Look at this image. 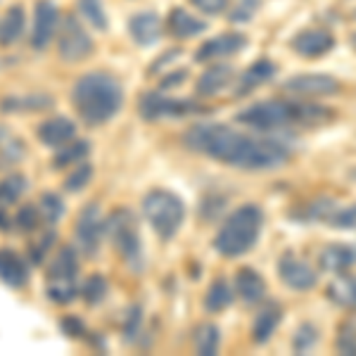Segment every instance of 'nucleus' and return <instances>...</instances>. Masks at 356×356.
<instances>
[{
    "mask_svg": "<svg viewBox=\"0 0 356 356\" xmlns=\"http://www.w3.org/2000/svg\"><path fill=\"white\" fill-rule=\"evenodd\" d=\"M81 295L88 307H95V304H100L107 297V280L102 278V275H90L83 283Z\"/></svg>",
    "mask_w": 356,
    "mask_h": 356,
    "instance_id": "obj_39",
    "label": "nucleus"
},
{
    "mask_svg": "<svg viewBox=\"0 0 356 356\" xmlns=\"http://www.w3.org/2000/svg\"><path fill=\"white\" fill-rule=\"evenodd\" d=\"M325 295L335 307L356 312V273H337V278H332L325 288Z\"/></svg>",
    "mask_w": 356,
    "mask_h": 356,
    "instance_id": "obj_22",
    "label": "nucleus"
},
{
    "mask_svg": "<svg viewBox=\"0 0 356 356\" xmlns=\"http://www.w3.org/2000/svg\"><path fill=\"white\" fill-rule=\"evenodd\" d=\"M335 349L337 354L356 356V316H347L344 321H340L335 335Z\"/></svg>",
    "mask_w": 356,
    "mask_h": 356,
    "instance_id": "obj_32",
    "label": "nucleus"
},
{
    "mask_svg": "<svg viewBox=\"0 0 356 356\" xmlns=\"http://www.w3.org/2000/svg\"><path fill=\"white\" fill-rule=\"evenodd\" d=\"M191 3L207 15H221L228 10V0H191Z\"/></svg>",
    "mask_w": 356,
    "mask_h": 356,
    "instance_id": "obj_43",
    "label": "nucleus"
},
{
    "mask_svg": "<svg viewBox=\"0 0 356 356\" xmlns=\"http://www.w3.org/2000/svg\"><path fill=\"white\" fill-rule=\"evenodd\" d=\"M57 53L67 62H83L93 55V38L76 17H67L57 29Z\"/></svg>",
    "mask_w": 356,
    "mask_h": 356,
    "instance_id": "obj_8",
    "label": "nucleus"
},
{
    "mask_svg": "<svg viewBox=\"0 0 356 356\" xmlns=\"http://www.w3.org/2000/svg\"><path fill=\"white\" fill-rule=\"evenodd\" d=\"M143 214L162 240H171L186 221V204L171 191H150L143 197Z\"/></svg>",
    "mask_w": 356,
    "mask_h": 356,
    "instance_id": "obj_5",
    "label": "nucleus"
},
{
    "mask_svg": "<svg viewBox=\"0 0 356 356\" xmlns=\"http://www.w3.org/2000/svg\"><path fill=\"white\" fill-rule=\"evenodd\" d=\"M235 295L243 300L247 307H257V304H261L266 300V280H264V275L259 271H254V268L245 266L240 268L238 273H235Z\"/></svg>",
    "mask_w": 356,
    "mask_h": 356,
    "instance_id": "obj_17",
    "label": "nucleus"
},
{
    "mask_svg": "<svg viewBox=\"0 0 356 356\" xmlns=\"http://www.w3.org/2000/svg\"><path fill=\"white\" fill-rule=\"evenodd\" d=\"M169 31H171V36L181 38V41H188V38H195L202 31H207V22L191 15L183 8H174L169 15Z\"/></svg>",
    "mask_w": 356,
    "mask_h": 356,
    "instance_id": "obj_25",
    "label": "nucleus"
},
{
    "mask_svg": "<svg viewBox=\"0 0 356 356\" xmlns=\"http://www.w3.org/2000/svg\"><path fill=\"white\" fill-rule=\"evenodd\" d=\"M235 81V69L231 65H211L200 74L197 83H195V93L200 97H214L223 93L226 88H231Z\"/></svg>",
    "mask_w": 356,
    "mask_h": 356,
    "instance_id": "obj_18",
    "label": "nucleus"
},
{
    "mask_svg": "<svg viewBox=\"0 0 356 356\" xmlns=\"http://www.w3.org/2000/svg\"><path fill=\"white\" fill-rule=\"evenodd\" d=\"M335 117L337 114L325 105L271 97V100H261L245 107L243 112H238L235 119L247 129L257 131V134L273 136L290 129H318V126L335 122Z\"/></svg>",
    "mask_w": 356,
    "mask_h": 356,
    "instance_id": "obj_2",
    "label": "nucleus"
},
{
    "mask_svg": "<svg viewBox=\"0 0 356 356\" xmlns=\"http://www.w3.org/2000/svg\"><path fill=\"white\" fill-rule=\"evenodd\" d=\"M50 107V97L45 95H31V97H8L3 102L5 112H36Z\"/></svg>",
    "mask_w": 356,
    "mask_h": 356,
    "instance_id": "obj_35",
    "label": "nucleus"
},
{
    "mask_svg": "<svg viewBox=\"0 0 356 356\" xmlns=\"http://www.w3.org/2000/svg\"><path fill=\"white\" fill-rule=\"evenodd\" d=\"M233 300H235V290L231 288V283L226 278H216L204 295V309L211 314H221L231 307Z\"/></svg>",
    "mask_w": 356,
    "mask_h": 356,
    "instance_id": "obj_28",
    "label": "nucleus"
},
{
    "mask_svg": "<svg viewBox=\"0 0 356 356\" xmlns=\"http://www.w3.org/2000/svg\"><path fill=\"white\" fill-rule=\"evenodd\" d=\"M328 226H332L335 231H356V204L337 209L328 219Z\"/></svg>",
    "mask_w": 356,
    "mask_h": 356,
    "instance_id": "obj_40",
    "label": "nucleus"
},
{
    "mask_svg": "<svg viewBox=\"0 0 356 356\" xmlns=\"http://www.w3.org/2000/svg\"><path fill=\"white\" fill-rule=\"evenodd\" d=\"M140 114L147 122L154 119H166V117H191V114L202 112V107L195 105L191 100H181V97H166L159 93H147L140 97Z\"/></svg>",
    "mask_w": 356,
    "mask_h": 356,
    "instance_id": "obj_10",
    "label": "nucleus"
},
{
    "mask_svg": "<svg viewBox=\"0 0 356 356\" xmlns=\"http://www.w3.org/2000/svg\"><path fill=\"white\" fill-rule=\"evenodd\" d=\"M318 266L325 273H344L356 266V245L330 243L318 252Z\"/></svg>",
    "mask_w": 356,
    "mask_h": 356,
    "instance_id": "obj_16",
    "label": "nucleus"
},
{
    "mask_svg": "<svg viewBox=\"0 0 356 356\" xmlns=\"http://www.w3.org/2000/svg\"><path fill=\"white\" fill-rule=\"evenodd\" d=\"M264 221H266V216H264V209L259 204L238 207L223 219L219 233L214 238V250L221 257H228V259L247 254L259 240Z\"/></svg>",
    "mask_w": 356,
    "mask_h": 356,
    "instance_id": "obj_4",
    "label": "nucleus"
},
{
    "mask_svg": "<svg viewBox=\"0 0 356 356\" xmlns=\"http://www.w3.org/2000/svg\"><path fill=\"white\" fill-rule=\"evenodd\" d=\"M247 36L240 31H226L221 36H214L209 41H204L200 45V50L195 53V60L197 62H214V60H223V57L238 55L240 50L247 48Z\"/></svg>",
    "mask_w": 356,
    "mask_h": 356,
    "instance_id": "obj_15",
    "label": "nucleus"
},
{
    "mask_svg": "<svg viewBox=\"0 0 356 356\" xmlns=\"http://www.w3.org/2000/svg\"><path fill=\"white\" fill-rule=\"evenodd\" d=\"M105 231L110 235V243L114 250L119 252V257L124 264L134 271H143V243H140V231H138L136 214L131 209H114L110 219L105 221Z\"/></svg>",
    "mask_w": 356,
    "mask_h": 356,
    "instance_id": "obj_6",
    "label": "nucleus"
},
{
    "mask_svg": "<svg viewBox=\"0 0 356 356\" xmlns=\"http://www.w3.org/2000/svg\"><path fill=\"white\" fill-rule=\"evenodd\" d=\"M72 102L86 124L100 126L119 114L124 105V90L112 74L93 72L74 83Z\"/></svg>",
    "mask_w": 356,
    "mask_h": 356,
    "instance_id": "obj_3",
    "label": "nucleus"
},
{
    "mask_svg": "<svg viewBox=\"0 0 356 356\" xmlns=\"http://www.w3.org/2000/svg\"><path fill=\"white\" fill-rule=\"evenodd\" d=\"M337 211L335 197H316L309 200L290 211V216L297 223H328V219Z\"/></svg>",
    "mask_w": 356,
    "mask_h": 356,
    "instance_id": "obj_20",
    "label": "nucleus"
},
{
    "mask_svg": "<svg viewBox=\"0 0 356 356\" xmlns=\"http://www.w3.org/2000/svg\"><path fill=\"white\" fill-rule=\"evenodd\" d=\"M36 136L45 147H53V150H57V147L67 145L69 140L76 138V124L67 117H53V119H48V122H43L41 126H38Z\"/></svg>",
    "mask_w": 356,
    "mask_h": 356,
    "instance_id": "obj_19",
    "label": "nucleus"
},
{
    "mask_svg": "<svg viewBox=\"0 0 356 356\" xmlns=\"http://www.w3.org/2000/svg\"><path fill=\"white\" fill-rule=\"evenodd\" d=\"M22 33H24V10L22 5H13L0 19V43L13 45L19 41Z\"/></svg>",
    "mask_w": 356,
    "mask_h": 356,
    "instance_id": "obj_30",
    "label": "nucleus"
},
{
    "mask_svg": "<svg viewBox=\"0 0 356 356\" xmlns=\"http://www.w3.org/2000/svg\"><path fill=\"white\" fill-rule=\"evenodd\" d=\"M335 36L328 29H302L292 36L290 48L304 60H318V57L328 55L335 48Z\"/></svg>",
    "mask_w": 356,
    "mask_h": 356,
    "instance_id": "obj_13",
    "label": "nucleus"
},
{
    "mask_svg": "<svg viewBox=\"0 0 356 356\" xmlns=\"http://www.w3.org/2000/svg\"><path fill=\"white\" fill-rule=\"evenodd\" d=\"M349 178H352V181H356V166H352V169H349V174H347Z\"/></svg>",
    "mask_w": 356,
    "mask_h": 356,
    "instance_id": "obj_44",
    "label": "nucleus"
},
{
    "mask_svg": "<svg viewBox=\"0 0 356 356\" xmlns=\"http://www.w3.org/2000/svg\"><path fill=\"white\" fill-rule=\"evenodd\" d=\"M26 191V178L24 176H10L5 181H0V228H10V216L8 209Z\"/></svg>",
    "mask_w": 356,
    "mask_h": 356,
    "instance_id": "obj_27",
    "label": "nucleus"
},
{
    "mask_svg": "<svg viewBox=\"0 0 356 356\" xmlns=\"http://www.w3.org/2000/svg\"><path fill=\"white\" fill-rule=\"evenodd\" d=\"M261 0H240L238 5H235V10L231 13V19L233 22H247L254 17V13L259 10Z\"/></svg>",
    "mask_w": 356,
    "mask_h": 356,
    "instance_id": "obj_42",
    "label": "nucleus"
},
{
    "mask_svg": "<svg viewBox=\"0 0 356 356\" xmlns=\"http://www.w3.org/2000/svg\"><path fill=\"white\" fill-rule=\"evenodd\" d=\"M349 43H352V48H354V53H356V31L352 33V38H349Z\"/></svg>",
    "mask_w": 356,
    "mask_h": 356,
    "instance_id": "obj_45",
    "label": "nucleus"
},
{
    "mask_svg": "<svg viewBox=\"0 0 356 356\" xmlns=\"http://www.w3.org/2000/svg\"><path fill=\"white\" fill-rule=\"evenodd\" d=\"M278 74V67L271 60H257L245 69L238 76V95H247L252 90L261 88L264 83L273 81V76Z\"/></svg>",
    "mask_w": 356,
    "mask_h": 356,
    "instance_id": "obj_21",
    "label": "nucleus"
},
{
    "mask_svg": "<svg viewBox=\"0 0 356 356\" xmlns=\"http://www.w3.org/2000/svg\"><path fill=\"white\" fill-rule=\"evenodd\" d=\"M285 93L302 97V100H316V97L340 95L342 83L332 74H297L283 83Z\"/></svg>",
    "mask_w": 356,
    "mask_h": 356,
    "instance_id": "obj_9",
    "label": "nucleus"
},
{
    "mask_svg": "<svg viewBox=\"0 0 356 356\" xmlns=\"http://www.w3.org/2000/svg\"><path fill=\"white\" fill-rule=\"evenodd\" d=\"M102 235H105V221H102L100 209L95 204L83 207V211L79 214L76 228H74V238H76L79 250L86 257H93L100 250Z\"/></svg>",
    "mask_w": 356,
    "mask_h": 356,
    "instance_id": "obj_12",
    "label": "nucleus"
},
{
    "mask_svg": "<svg viewBox=\"0 0 356 356\" xmlns=\"http://www.w3.org/2000/svg\"><path fill=\"white\" fill-rule=\"evenodd\" d=\"M0 280L10 288H24L29 283V266L15 250H0Z\"/></svg>",
    "mask_w": 356,
    "mask_h": 356,
    "instance_id": "obj_23",
    "label": "nucleus"
},
{
    "mask_svg": "<svg viewBox=\"0 0 356 356\" xmlns=\"http://www.w3.org/2000/svg\"><path fill=\"white\" fill-rule=\"evenodd\" d=\"M90 152V143L88 140H69L67 145L57 147V154L53 157L55 169H67V166H76L79 162H83Z\"/></svg>",
    "mask_w": 356,
    "mask_h": 356,
    "instance_id": "obj_31",
    "label": "nucleus"
},
{
    "mask_svg": "<svg viewBox=\"0 0 356 356\" xmlns=\"http://www.w3.org/2000/svg\"><path fill=\"white\" fill-rule=\"evenodd\" d=\"M318 344V328L309 321H304L300 328L292 335V352L295 354H309Z\"/></svg>",
    "mask_w": 356,
    "mask_h": 356,
    "instance_id": "obj_33",
    "label": "nucleus"
},
{
    "mask_svg": "<svg viewBox=\"0 0 356 356\" xmlns=\"http://www.w3.org/2000/svg\"><path fill=\"white\" fill-rule=\"evenodd\" d=\"M188 150L243 171H273L290 162L292 150L275 136L252 138L226 124H195L183 134Z\"/></svg>",
    "mask_w": 356,
    "mask_h": 356,
    "instance_id": "obj_1",
    "label": "nucleus"
},
{
    "mask_svg": "<svg viewBox=\"0 0 356 356\" xmlns=\"http://www.w3.org/2000/svg\"><path fill=\"white\" fill-rule=\"evenodd\" d=\"M45 290L55 304H72L79 295V254L72 245H65L53 257L45 275Z\"/></svg>",
    "mask_w": 356,
    "mask_h": 356,
    "instance_id": "obj_7",
    "label": "nucleus"
},
{
    "mask_svg": "<svg viewBox=\"0 0 356 356\" xmlns=\"http://www.w3.org/2000/svg\"><path fill=\"white\" fill-rule=\"evenodd\" d=\"M90 181H93V166H90V164L83 159V162H79V164L72 169V174L67 176L65 191H69V193H81Z\"/></svg>",
    "mask_w": 356,
    "mask_h": 356,
    "instance_id": "obj_36",
    "label": "nucleus"
},
{
    "mask_svg": "<svg viewBox=\"0 0 356 356\" xmlns=\"http://www.w3.org/2000/svg\"><path fill=\"white\" fill-rule=\"evenodd\" d=\"M79 13L83 15V19L90 26H95L97 31H105L107 29V13L102 0H79Z\"/></svg>",
    "mask_w": 356,
    "mask_h": 356,
    "instance_id": "obj_34",
    "label": "nucleus"
},
{
    "mask_svg": "<svg viewBox=\"0 0 356 356\" xmlns=\"http://www.w3.org/2000/svg\"><path fill=\"white\" fill-rule=\"evenodd\" d=\"M140 323H143V309L138 307H131L129 309V318H126V325H124V340L126 342H134L140 332Z\"/></svg>",
    "mask_w": 356,
    "mask_h": 356,
    "instance_id": "obj_41",
    "label": "nucleus"
},
{
    "mask_svg": "<svg viewBox=\"0 0 356 356\" xmlns=\"http://www.w3.org/2000/svg\"><path fill=\"white\" fill-rule=\"evenodd\" d=\"M129 29L138 45H152L162 36V19L154 13H140L129 22Z\"/></svg>",
    "mask_w": 356,
    "mask_h": 356,
    "instance_id": "obj_26",
    "label": "nucleus"
},
{
    "mask_svg": "<svg viewBox=\"0 0 356 356\" xmlns=\"http://www.w3.org/2000/svg\"><path fill=\"white\" fill-rule=\"evenodd\" d=\"M278 278L295 292H309L318 285V271L309 261L300 259L295 252H285L278 259Z\"/></svg>",
    "mask_w": 356,
    "mask_h": 356,
    "instance_id": "obj_11",
    "label": "nucleus"
},
{
    "mask_svg": "<svg viewBox=\"0 0 356 356\" xmlns=\"http://www.w3.org/2000/svg\"><path fill=\"white\" fill-rule=\"evenodd\" d=\"M57 24H60V10L50 0L36 3V15H33V29H31V45L33 50H45L53 43Z\"/></svg>",
    "mask_w": 356,
    "mask_h": 356,
    "instance_id": "obj_14",
    "label": "nucleus"
},
{
    "mask_svg": "<svg viewBox=\"0 0 356 356\" xmlns=\"http://www.w3.org/2000/svg\"><path fill=\"white\" fill-rule=\"evenodd\" d=\"M3 140H5V134H3V131H0V145H3Z\"/></svg>",
    "mask_w": 356,
    "mask_h": 356,
    "instance_id": "obj_46",
    "label": "nucleus"
},
{
    "mask_svg": "<svg viewBox=\"0 0 356 356\" xmlns=\"http://www.w3.org/2000/svg\"><path fill=\"white\" fill-rule=\"evenodd\" d=\"M38 209H41V219L48 223V226H55V223L62 219V214H65V204H62V200L53 193L43 195L41 202H38Z\"/></svg>",
    "mask_w": 356,
    "mask_h": 356,
    "instance_id": "obj_38",
    "label": "nucleus"
},
{
    "mask_svg": "<svg viewBox=\"0 0 356 356\" xmlns=\"http://www.w3.org/2000/svg\"><path fill=\"white\" fill-rule=\"evenodd\" d=\"M280 321H283V309L280 304H266L259 314H257L254 323H252V340L254 344H266L278 330Z\"/></svg>",
    "mask_w": 356,
    "mask_h": 356,
    "instance_id": "obj_24",
    "label": "nucleus"
},
{
    "mask_svg": "<svg viewBox=\"0 0 356 356\" xmlns=\"http://www.w3.org/2000/svg\"><path fill=\"white\" fill-rule=\"evenodd\" d=\"M193 344H195V352H197L200 356L219 354V347H221L219 325L209 323V321H207V323H200L193 332Z\"/></svg>",
    "mask_w": 356,
    "mask_h": 356,
    "instance_id": "obj_29",
    "label": "nucleus"
},
{
    "mask_svg": "<svg viewBox=\"0 0 356 356\" xmlns=\"http://www.w3.org/2000/svg\"><path fill=\"white\" fill-rule=\"evenodd\" d=\"M15 226L19 228L22 233H31L36 231L38 226H41V209H38V204H22L19 211L15 214Z\"/></svg>",
    "mask_w": 356,
    "mask_h": 356,
    "instance_id": "obj_37",
    "label": "nucleus"
}]
</instances>
